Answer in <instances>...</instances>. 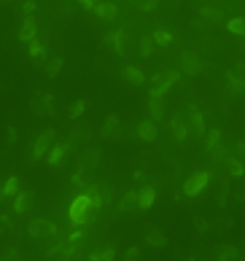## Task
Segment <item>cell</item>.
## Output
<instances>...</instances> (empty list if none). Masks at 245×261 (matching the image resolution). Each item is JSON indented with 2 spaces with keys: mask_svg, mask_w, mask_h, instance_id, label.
Instances as JSON below:
<instances>
[{
  "mask_svg": "<svg viewBox=\"0 0 245 261\" xmlns=\"http://www.w3.org/2000/svg\"><path fill=\"white\" fill-rule=\"evenodd\" d=\"M94 213H97V210L92 208V202H89V197H86V191H81L73 202H70L68 216H70V221H73V226H86L94 218Z\"/></svg>",
  "mask_w": 245,
  "mask_h": 261,
  "instance_id": "cell-1",
  "label": "cell"
},
{
  "mask_svg": "<svg viewBox=\"0 0 245 261\" xmlns=\"http://www.w3.org/2000/svg\"><path fill=\"white\" fill-rule=\"evenodd\" d=\"M57 232H59L57 224H51V221H46V218H33L27 224V237H30V240H35V242L49 240V237H54Z\"/></svg>",
  "mask_w": 245,
  "mask_h": 261,
  "instance_id": "cell-2",
  "label": "cell"
},
{
  "mask_svg": "<svg viewBox=\"0 0 245 261\" xmlns=\"http://www.w3.org/2000/svg\"><path fill=\"white\" fill-rule=\"evenodd\" d=\"M54 140H57V132H54L51 126H46V129L41 132V135L35 138V143H33V162H41V159H46V154L51 151Z\"/></svg>",
  "mask_w": 245,
  "mask_h": 261,
  "instance_id": "cell-3",
  "label": "cell"
},
{
  "mask_svg": "<svg viewBox=\"0 0 245 261\" xmlns=\"http://www.w3.org/2000/svg\"><path fill=\"white\" fill-rule=\"evenodd\" d=\"M30 110H33L35 116H54V94L49 92H35L33 97H30Z\"/></svg>",
  "mask_w": 245,
  "mask_h": 261,
  "instance_id": "cell-4",
  "label": "cell"
},
{
  "mask_svg": "<svg viewBox=\"0 0 245 261\" xmlns=\"http://www.w3.org/2000/svg\"><path fill=\"white\" fill-rule=\"evenodd\" d=\"M92 135H94V132H92L89 124H76L73 129H70V135H68L65 143H68L70 151H73V148H86V143L92 140Z\"/></svg>",
  "mask_w": 245,
  "mask_h": 261,
  "instance_id": "cell-5",
  "label": "cell"
},
{
  "mask_svg": "<svg viewBox=\"0 0 245 261\" xmlns=\"http://www.w3.org/2000/svg\"><path fill=\"white\" fill-rule=\"evenodd\" d=\"M35 202H38L35 191H19L14 197V213H17V216H25V213H30L35 208Z\"/></svg>",
  "mask_w": 245,
  "mask_h": 261,
  "instance_id": "cell-6",
  "label": "cell"
},
{
  "mask_svg": "<svg viewBox=\"0 0 245 261\" xmlns=\"http://www.w3.org/2000/svg\"><path fill=\"white\" fill-rule=\"evenodd\" d=\"M102 43L113 46V51L118 54V57H127V33H124V30H113V33H108L105 38H102Z\"/></svg>",
  "mask_w": 245,
  "mask_h": 261,
  "instance_id": "cell-7",
  "label": "cell"
},
{
  "mask_svg": "<svg viewBox=\"0 0 245 261\" xmlns=\"http://www.w3.org/2000/svg\"><path fill=\"white\" fill-rule=\"evenodd\" d=\"M208 180H210L208 172H194V175L183 183V194H186V197H197L205 186H208Z\"/></svg>",
  "mask_w": 245,
  "mask_h": 261,
  "instance_id": "cell-8",
  "label": "cell"
},
{
  "mask_svg": "<svg viewBox=\"0 0 245 261\" xmlns=\"http://www.w3.org/2000/svg\"><path fill=\"white\" fill-rule=\"evenodd\" d=\"M92 11H94V17H97L100 22H116V17H118L116 3H110V0H100Z\"/></svg>",
  "mask_w": 245,
  "mask_h": 261,
  "instance_id": "cell-9",
  "label": "cell"
},
{
  "mask_svg": "<svg viewBox=\"0 0 245 261\" xmlns=\"http://www.w3.org/2000/svg\"><path fill=\"white\" fill-rule=\"evenodd\" d=\"M68 154H70L68 143H57V146H51L49 154H46V162H49V167H59V164L68 159Z\"/></svg>",
  "mask_w": 245,
  "mask_h": 261,
  "instance_id": "cell-10",
  "label": "cell"
},
{
  "mask_svg": "<svg viewBox=\"0 0 245 261\" xmlns=\"http://www.w3.org/2000/svg\"><path fill=\"white\" fill-rule=\"evenodd\" d=\"M180 65H183V73H189V76L202 73V59L197 57V54H192V51H183V54H180Z\"/></svg>",
  "mask_w": 245,
  "mask_h": 261,
  "instance_id": "cell-11",
  "label": "cell"
},
{
  "mask_svg": "<svg viewBox=\"0 0 245 261\" xmlns=\"http://www.w3.org/2000/svg\"><path fill=\"white\" fill-rule=\"evenodd\" d=\"M138 138L146 140V143H154V140L159 138V129H156V121H154V118H146V121L138 124Z\"/></svg>",
  "mask_w": 245,
  "mask_h": 261,
  "instance_id": "cell-12",
  "label": "cell"
},
{
  "mask_svg": "<svg viewBox=\"0 0 245 261\" xmlns=\"http://www.w3.org/2000/svg\"><path fill=\"white\" fill-rule=\"evenodd\" d=\"M35 35H38V22L33 17H25L22 19V27H19V41L30 43V41H35Z\"/></svg>",
  "mask_w": 245,
  "mask_h": 261,
  "instance_id": "cell-13",
  "label": "cell"
},
{
  "mask_svg": "<svg viewBox=\"0 0 245 261\" xmlns=\"http://www.w3.org/2000/svg\"><path fill=\"white\" fill-rule=\"evenodd\" d=\"M100 159H102V151L100 148H89V154H84L81 156V164H78V170H94L100 164Z\"/></svg>",
  "mask_w": 245,
  "mask_h": 261,
  "instance_id": "cell-14",
  "label": "cell"
},
{
  "mask_svg": "<svg viewBox=\"0 0 245 261\" xmlns=\"http://www.w3.org/2000/svg\"><path fill=\"white\" fill-rule=\"evenodd\" d=\"M118 126H121V118H118L116 113H110L105 121H102L100 135H102V138H113V135H118Z\"/></svg>",
  "mask_w": 245,
  "mask_h": 261,
  "instance_id": "cell-15",
  "label": "cell"
},
{
  "mask_svg": "<svg viewBox=\"0 0 245 261\" xmlns=\"http://www.w3.org/2000/svg\"><path fill=\"white\" fill-rule=\"evenodd\" d=\"M154 202H156V191L151 186H146V188H140V191H138V208L140 210H151Z\"/></svg>",
  "mask_w": 245,
  "mask_h": 261,
  "instance_id": "cell-16",
  "label": "cell"
},
{
  "mask_svg": "<svg viewBox=\"0 0 245 261\" xmlns=\"http://www.w3.org/2000/svg\"><path fill=\"white\" fill-rule=\"evenodd\" d=\"M121 76L127 78V81H130L132 86H140V84H146V76H143V70H140V68H135V65H124Z\"/></svg>",
  "mask_w": 245,
  "mask_h": 261,
  "instance_id": "cell-17",
  "label": "cell"
},
{
  "mask_svg": "<svg viewBox=\"0 0 245 261\" xmlns=\"http://www.w3.org/2000/svg\"><path fill=\"white\" fill-rule=\"evenodd\" d=\"M19 191H22V183H19L17 175H11V178L3 180V197H6V200H14Z\"/></svg>",
  "mask_w": 245,
  "mask_h": 261,
  "instance_id": "cell-18",
  "label": "cell"
},
{
  "mask_svg": "<svg viewBox=\"0 0 245 261\" xmlns=\"http://www.w3.org/2000/svg\"><path fill=\"white\" fill-rule=\"evenodd\" d=\"M189 129H194V135H202L205 132V118H202V113L197 108L189 110Z\"/></svg>",
  "mask_w": 245,
  "mask_h": 261,
  "instance_id": "cell-19",
  "label": "cell"
},
{
  "mask_svg": "<svg viewBox=\"0 0 245 261\" xmlns=\"http://www.w3.org/2000/svg\"><path fill=\"white\" fill-rule=\"evenodd\" d=\"M148 110H151V118H154V121H162V118H164L162 97H154V94H148Z\"/></svg>",
  "mask_w": 245,
  "mask_h": 261,
  "instance_id": "cell-20",
  "label": "cell"
},
{
  "mask_svg": "<svg viewBox=\"0 0 245 261\" xmlns=\"http://www.w3.org/2000/svg\"><path fill=\"white\" fill-rule=\"evenodd\" d=\"M146 242L154 245V248H167V237H164L159 229H148V232H146Z\"/></svg>",
  "mask_w": 245,
  "mask_h": 261,
  "instance_id": "cell-21",
  "label": "cell"
},
{
  "mask_svg": "<svg viewBox=\"0 0 245 261\" xmlns=\"http://www.w3.org/2000/svg\"><path fill=\"white\" fill-rule=\"evenodd\" d=\"M118 210L121 213H130V210H140L138 208V194L135 191H127L121 197V202H118Z\"/></svg>",
  "mask_w": 245,
  "mask_h": 261,
  "instance_id": "cell-22",
  "label": "cell"
},
{
  "mask_svg": "<svg viewBox=\"0 0 245 261\" xmlns=\"http://www.w3.org/2000/svg\"><path fill=\"white\" fill-rule=\"evenodd\" d=\"M84 110H86V100H73L70 102V108H68V121H76V118H81L84 116Z\"/></svg>",
  "mask_w": 245,
  "mask_h": 261,
  "instance_id": "cell-23",
  "label": "cell"
},
{
  "mask_svg": "<svg viewBox=\"0 0 245 261\" xmlns=\"http://www.w3.org/2000/svg\"><path fill=\"white\" fill-rule=\"evenodd\" d=\"M30 59L33 62H46V43L30 41Z\"/></svg>",
  "mask_w": 245,
  "mask_h": 261,
  "instance_id": "cell-24",
  "label": "cell"
},
{
  "mask_svg": "<svg viewBox=\"0 0 245 261\" xmlns=\"http://www.w3.org/2000/svg\"><path fill=\"white\" fill-rule=\"evenodd\" d=\"M62 68H65V59H62V57H51L49 62H46V76H49V78H57L62 73Z\"/></svg>",
  "mask_w": 245,
  "mask_h": 261,
  "instance_id": "cell-25",
  "label": "cell"
},
{
  "mask_svg": "<svg viewBox=\"0 0 245 261\" xmlns=\"http://www.w3.org/2000/svg\"><path fill=\"white\" fill-rule=\"evenodd\" d=\"M186 129H189L186 116H175V118H172V132H175V138H178V140H183V138H186Z\"/></svg>",
  "mask_w": 245,
  "mask_h": 261,
  "instance_id": "cell-26",
  "label": "cell"
},
{
  "mask_svg": "<svg viewBox=\"0 0 245 261\" xmlns=\"http://www.w3.org/2000/svg\"><path fill=\"white\" fill-rule=\"evenodd\" d=\"M226 81H229L234 94H245V78H237L234 73H226Z\"/></svg>",
  "mask_w": 245,
  "mask_h": 261,
  "instance_id": "cell-27",
  "label": "cell"
},
{
  "mask_svg": "<svg viewBox=\"0 0 245 261\" xmlns=\"http://www.w3.org/2000/svg\"><path fill=\"white\" fill-rule=\"evenodd\" d=\"M226 30H229V33H234V35H245V19H240V17L229 19L226 22Z\"/></svg>",
  "mask_w": 245,
  "mask_h": 261,
  "instance_id": "cell-28",
  "label": "cell"
},
{
  "mask_svg": "<svg viewBox=\"0 0 245 261\" xmlns=\"http://www.w3.org/2000/svg\"><path fill=\"white\" fill-rule=\"evenodd\" d=\"M200 17H205L208 22H221V19H224V14H221L218 9H210V6H202V9H200Z\"/></svg>",
  "mask_w": 245,
  "mask_h": 261,
  "instance_id": "cell-29",
  "label": "cell"
},
{
  "mask_svg": "<svg viewBox=\"0 0 245 261\" xmlns=\"http://www.w3.org/2000/svg\"><path fill=\"white\" fill-rule=\"evenodd\" d=\"M97 194H100V202H102V208L110 202V197H113V186H108V183H97Z\"/></svg>",
  "mask_w": 245,
  "mask_h": 261,
  "instance_id": "cell-30",
  "label": "cell"
},
{
  "mask_svg": "<svg viewBox=\"0 0 245 261\" xmlns=\"http://www.w3.org/2000/svg\"><path fill=\"white\" fill-rule=\"evenodd\" d=\"M154 43H159V46H170L172 43V35L167 33V30H154Z\"/></svg>",
  "mask_w": 245,
  "mask_h": 261,
  "instance_id": "cell-31",
  "label": "cell"
},
{
  "mask_svg": "<svg viewBox=\"0 0 245 261\" xmlns=\"http://www.w3.org/2000/svg\"><path fill=\"white\" fill-rule=\"evenodd\" d=\"M113 256H116V250H113V248H100V250H94L89 258H94V261H110Z\"/></svg>",
  "mask_w": 245,
  "mask_h": 261,
  "instance_id": "cell-32",
  "label": "cell"
},
{
  "mask_svg": "<svg viewBox=\"0 0 245 261\" xmlns=\"http://www.w3.org/2000/svg\"><path fill=\"white\" fill-rule=\"evenodd\" d=\"M226 167H229V175H234V178H240L245 172L242 162H237V159H226Z\"/></svg>",
  "mask_w": 245,
  "mask_h": 261,
  "instance_id": "cell-33",
  "label": "cell"
},
{
  "mask_svg": "<svg viewBox=\"0 0 245 261\" xmlns=\"http://www.w3.org/2000/svg\"><path fill=\"white\" fill-rule=\"evenodd\" d=\"M6 143H9V148H17V143H19L17 126H9V129H6Z\"/></svg>",
  "mask_w": 245,
  "mask_h": 261,
  "instance_id": "cell-34",
  "label": "cell"
},
{
  "mask_svg": "<svg viewBox=\"0 0 245 261\" xmlns=\"http://www.w3.org/2000/svg\"><path fill=\"white\" fill-rule=\"evenodd\" d=\"M132 3H135L140 11H154V9H159V0H132Z\"/></svg>",
  "mask_w": 245,
  "mask_h": 261,
  "instance_id": "cell-35",
  "label": "cell"
},
{
  "mask_svg": "<svg viewBox=\"0 0 245 261\" xmlns=\"http://www.w3.org/2000/svg\"><path fill=\"white\" fill-rule=\"evenodd\" d=\"M216 258H237V250L224 245V248H216Z\"/></svg>",
  "mask_w": 245,
  "mask_h": 261,
  "instance_id": "cell-36",
  "label": "cell"
},
{
  "mask_svg": "<svg viewBox=\"0 0 245 261\" xmlns=\"http://www.w3.org/2000/svg\"><path fill=\"white\" fill-rule=\"evenodd\" d=\"M154 51V38H143L140 41V57H148Z\"/></svg>",
  "mask_w": 245,
  "mask_h": 261,
  "instance_id": "cell-37",
  "label": "cell"
},
{
  "mask_svg": "<svg viewBox=\"0 0 245 261\" xmlns=\"http://www.w3.org/2000/svg\"><path fill=\"white\" fill-rule=\"evenodd\" d=\"M218 143H221V132H218V129H213V132H210V138H208V148H210L213 154H216Z\"/></svg>",
  "mask_w": 245,
  "mask_h": 261,
  "instance_id": "cell-38",
  "label": "cell"
},
{
  "mask_svg": "<svg viewBox=\"0 0 245 261\" xmlns=\"http://www.w3.org/2000/svg\"><path fill=\"white\" fill-rule=\"evenodd\" d=\"M22 14H25V17H33L35 14V0H25V3H22Z\"/></svg>",
  "mask_w": 245,
  "mask_h": 261,
  "instance_id": "cell-39",
  "label": "cell"
},
{
  "mask_svg": "<svg viewBox=\"0 0 245 261\" xmlns=\"http://www.w3.org/2000/svg\"><path fill=\"white\" fill-rule=\"evenodd\" d=\"M73 186H76V188H86V183H84V175H81V170H78V172H73Z\"/></svg>",
  "mask_w": 245,
  "mask_h": 261,
  "instance_id": "cell-40",
  "label": "cell"
},
{
  "mask_svg": "<svg viewBox=\"0 0 245 261\" xmlns=\"http://www.w3.org/2000/svg\"><path fill=\"white\" fill-rule=\"evenodd\" d=\"M76 3H78V6H81V9H86V11H92V9H94V6H97V3H100V0H76Z\"/></svg>",
  "mask_w": 245,
  "mask_h": 261,
  "instance_id": "cell-41",
  "label": "cell"
},
{
  "mask_svg": "<svg viewBox=\"0 0 245 261\" xmlns=\"http://www.w3.org/2000/svg\"><path fill=\"white\" fill-rule=\"evenodd\" d=\"M11 154H14V148H9V146H6L3 151H0V164H3L6 159H11Z\"/></svg>",
  "mask_w": 245,
  "mask_h": 261,
  "instance_id": "cell-42",
  "label": "cell"
},
{
  "mask_svg": "<svg viewBox=\"0 0 245 261\" xmlns=\"http://www.w3.org/2000/svg\"><path fill=\"white\" fill-rule=\"evenodd\" d=\"M124 258H140V250H138V248H127V253H124Z\"/></svg>",
  "mask_w": 245,
  "mask_h": 261,
  "instance_id": "cell-43",
  "label": "cell"
},
{
  "mask_svg": "<svg viewBox=\"0 0 245 261\" xmlns=\"http://www.w3.org/2000/svg\"><path fill=\"white\" fill-rule=\"evenodd\" d=\"M0 92H11V81H9V78H3V81H0Z\"/></svg>",
  "mask_w": 245,
  "mask_h": 261,
  "instance_id": "cell-44",
  "label": "cell"
},
{
  "mask_svg": "<svg viewBox=\"0 0 245 261\" xmlns=\"http://www.w3.org/2000/svg\"><path fill=\"white\" fill-rule=\"evenodd\" d=\"M237 151H240V156H245V143H240V146H237Z\"/></svg>",
  "mask_w": 245,
  "mask_h": 261,
  "instance_id": "cell-45",
  "label": "cell"
}]
</instances>
